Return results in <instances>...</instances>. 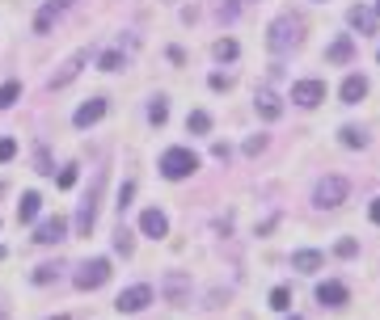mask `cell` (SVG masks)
Returning a JSON list of instances; mask_svg holds the SVG:
<instances>
[{"label": "cell", "instance_id": "obj_36", "mask_svg": "<svg viewBox=\"0 0 380 320\" xmlns=\"http://www.w3.org/2000/svg\"><path fill=\"white\" fill-rule=\"evenodd\" d=\"M39 173H55V169H51V160H47V152H43V148H39Z\"/></svg>", "mask_w": 380, "mask_h": 320}, {"label": "cell", "instance_id": "obj_34", "mask_svg": "<svg viewBox=\"0 0 380 320\" xmlns=\"http://www.w3.org/2000/svg\"><path fill=\"white\" fill-rule=\"evenodd\" d=\"M229 85H233V81H229L224 72H211V89H229Z\"/></svg>", "mask_w": 380, "mask_h": 320}, {"label": "cell", "instance_id": "obj_4", "mask_svg": "<svg viewBox=\"0 0 380 320\" xmlns=\"http://www.w3.org/2000/svg\"><path fill=\"white\" fill-rule=\"evenodd\" d=\"M101 173H97V182L89 185V194H85V202H81V211H76V232L81 236H89L94 232V224H97V198H101Z\"/></svg>", "mask_w": 380, "mask_h": 320}, {"label": "cell", "instance_id": "obj_11", "mask_svg": "<svg viewBox=\"0 0 380 320\" xmlns=\"http://www.w3.org/2000/svg\"><path fill=\"white\" fill-rule=\"evenodd\" d=\"M317 304H321V308H342V304H346V287H342V282H321V287H317Z\"/></svg>", "mask_w": 380, "mask_h": 320}, {"label": "cell", "instance_id": "obj_17", "mask_svg": "<svg viewBox=\"0 0 380 320\" xmlns=\"http://www.w3.org/2000/svg\"><path fill=\"white\" fill-rule=\"evenodd\" d=\"M165 295H169V304H182L186 299V291H190V282H186V274H165Z\"/></svg>", "mask_w": 380, "mask_h": 320}, {"label": "cell", "instance_id": "obj_1", "mask_svg": "<svg viewBox=\"0 0 380 320\" xmlns=\"http://www.w3.org/2000/svg\"><path fill=\"white\" fill-rule=\"evenodd\" d=\"M194 169H199V156H194L190 148H169V152L161 156V173H165L169 182H182Z\"/></svg>", "mask_w": 380, "mask_h": 320}, {"label": "cell", "instance_id": "obj_13", "mask_svg": "<svg viewBox=\"0 0 380 320\" xmlns=\"http://www.w3.org/2000/svg\"><path fill=\"white\" fill-rule=\"evenodd\" d=\"M68 4H72V0H47V4L39 9V17H34V30H39V34H47L51 21H55V17H59V13H64Z\"/></svg>", "mask_w": 380, "mask_h": 320}, {"label": "cell", "instance_id": "obj_21", "mask_svg": "<svg viewBox=\"0 0 380 320\" xmlns=\"http://www.w3.org/2000/svg\"><path fill=\"white\" fill-rule=\"evenodd\" d=\"M186 127H190V131H194V135H207V131H211V118H207L203 110H194V114H190V118H186Z\"/></svg>", "mask_w": 380, "mask_h": 320}, {"label": "cell", "instance_id": "obj_10", "mask_svg": "<svg viewBox=\"0 0 380 320\" xmlns=\"http://www.w3.org/2000/svg\"><path fill=\"white\" fill-rule=\"evenodd\" d=\"M101 114H106V97H89V101H85V105H81V110L72 114V123H76V127L85 131V127H94Z\"/></svg>", "mask_w": 380, "mask_h": 320}, {"label": "cell", "instance_id": "obj_7", "mask_svg": "<svg viewBox=\"0 0 380 320\" xmlns=\"http://www.w3.org/2000/svg\"><path fill=\"white\" fill-rule=\"evenodd\" d=\"M85 63H89V46H81L72 59H64V68L51 76V89H64V85H72V81L81 76V68H85Z\"/></svg>", "mask_w": 380, "mask_h": 320}, {"label": "cell", "instance_id": "obj_24", "mask_svg": "<svg viewBox=\"0 0 380 320\" xmlns=\"http://www.w3.org/2000/svg\"><path fill=\"white\" fill-rule=\"evenodd\" d=\"M165 118H169V105H165V97H156V101L148 105V123H156V127H161Z\"/></svg>", "mask_w": 380, "mask_h": 320}, {"label": "cell", "instance_id": "obj_38", "mask_svg": "<svg viewBox=\"0 0 380 320\" xmlns=\"http://www.w3.org/2000/svg\"><path fill=\"white\" fill-rule=\"evenodd\" d=\"M376 17H380V0H376Z\"/></svg>", "mask_w": 380, "mask_h": 320}, {"label": "cell", "instance_id": "obj_25", "mask_svg": "<svg viewBox=\"0 0 380 320\" xmlns=\"http://www.w3.org/2000/svg\"><path fill=\"white\" fill-rule=\"evenodd\" d=\"M338 135H342V143H346V148H364V143H368V135H364L359 127H342Z\"/></svg>", "mask_w": 380, "mask_h": 320}, {"label": "cell", "instance_id": "obj_9", "mask_svg": "<svg viewBox=\"0 0 380 320\" xmlns=\"http://www.w3.org/2000/svg\"><path fill=\"white\" fill-rule=\"evenodd\" d=\"M140 232H144V236H152V240H161V236L169 232V220H165V211L148 207V211L140 215Z\"/></svg>", "mask_w": 380, "mask_h": 320}, {"label": "cell", "instance_id": "obj_12", "mask_svg": "<svg viewBox=\"0 0 380 320\" xmlns=\"http://www.w3.org/2000/svg\"><path fill=\"white\" fill-rule=\"evenodd\" d=\"M64 232H68V224L55 215V220H43V224H39L34 240H39V244H59V240H64Z\"/></svg>", "mask_w": 380, "mask_h": 320}, {"label": "cell", "instance_id": "obj_27", "mask_svg": "<svg viewBox=\"0 0 380 320\" xmlns=\"http://www.w3.org/2000/svg\"><path fill=\"white\" fill-rule=\"evenodd\" d=\"M271 308H275V312H287V308H291V295H287V287H275V291H271Z\"/></svg>", "mask_w": 380, "mask_h": 320}, {"label": "cell", "instance_id": "obj_35", "mask_svg": "<svg viewBox=\"0 0 380 320\" xmlns=\"http://www.w3.org/2000/svg\"><path fill=\"white\" fill-rule=\"evenodd\" d=\"M338 257H355V240H338Z\"/></svg>", "mask_w": 380, "mask_h": 320}, {"label": "cell", "instance_id": "obj_42", "mask_svg": "<svg viewBox=\"0 0 380 320\" xmlns=\"http://www.w3.org/2000/svg\"><path fill=\"white\" fill-rule=\"evenodd\" d=\"M0 257H4V249H0Z\"/></svg>", "mask_w": 380, "mask_h": 320}, {"label": "cell", "instance_id": "obj_43", "mask_svg": "<svg viewBox=\"0 0 380 320\" xmlns=\"http://www.w3.org/2000/svg\"><path fill=\"white\" fill-rule=\"evenodd\" d=\"M376 59H380V51H376Z\"/></svg>", "mask_w": 380, "mask_h": 320}, {"label": "cell", "instance_id": "obj_16", "mask_svg": "<svg viewBox=\"0 0 380 320\" xmlns=\"http://www.w3.org/2000/svg\"><path fill=\"white\" fill-rule=\"evenodd\" d=\"M346 21H351L359 34H372V30H376V13H372V9H359V4L346 13Z\"/></svg>", "mask_w": 380, "mask_h": 320}, {"label": "cell", "instance_id": "obj_6", "mask_svg": "<svg viewBox=\"0 0 380 320\" xmlns=\"http://www.w3.org/2000/svg\"><path fill=\"white\" fill-rule=\"evenodd\" d=\"M106 278H110V262L106 257H94V262H85L76 270V287L81 291H97V287H106Z\"/></svg>", "mask_w": 380, "mask_h": 320}, {"label": "cell", "instance_id": "obj_5", "mask_svg": "<svg viewBox=\"0 0 380 320\" xmlns=\"http://www.w3.org/2000/svg\"><path fill=\"white\" fill-rule=\"evenodd\" d=\"M148 304H152V287H148V282H136V287L119 291V299H114V308L127 312V316H131V312H144Z\"/></svg>", "mask_w": 380, "mask_h": 320}, {"label": "cell", "instance_id": "obj_39", "mask_svg": "<svg viewBox=\"0 0 380 320\" xmlns=\"http://www.w3.org/2000/svg\"><path fill=\"white\" fill-rule=\"evenodd\" d=\"M0 320H4V308H0Z\"/></svg>", "mask_w": 380, "mask_h": 320}, {"label": "cell", "instance_id": "obj_18", "mask_svg": "<svg viewBox=\"0 0 380 320\" xmlns=\"http://www.w3.org/2000/svg\"><path fill=\"white\" fill-rule=\"evenodd\" d=\"M39 207H43V198H39L34 190H30V194H21V202H17V220H21V224H30V220L39 215Z\"/></svg>", "mask_w": 380, "mask_h": 320}, {"label": "cell", "instance_id": "obj_41", "mask_svg": "<svg viewBox=\"0 0 380 320\" xmlns=\"http://www.w3.org/2000/svg\"><path fill=\"white\" fill-rule=\"evenodd\" d=\"M287 320H300V316H287Z\"/></svg>", "mask_w": 380, "mask_h": 320}, {"label": "cell", "instance_id": "obj_40", "mask_svg": "<svg viewBox=\"0 0 380 320\" xmlns=\"http://www.w3.org/2000/svg\"><path fill=\"white\" fill-rule=\"evenodd\" d=\"M55 320H68V316H55Z\"/></svg>", "mask_w": 380, "mask_h": 320}, {"label": "cell", "instance_id": "obj_22", "mask_svg": "<svg viewBox=\"0 0 380 320\" xmlns=\"http://www.w3.org/2000/svg\"><path fill=\"white\" fill-rule=\"evenodd\" d=\"M17 97H21V85H17V81H9V85H0V110H9V105H13Z\"/></svg>", "mask_w": 380, "mask_h": 320}, {"label": "cell", "instance_id": "obj_28", "mask_svg": "<svg viewBox=\"0 0 380 320\" xmlns=\"http://www.w3.org/2000/svg\"><path fill=\"white\" fill-rule=\"evenodd\" d=\"M114 249H119L123 257H131V232H127V228H119V232H114Z\"/></svg>", "mask_w": 380, "mask_h": 320}, {"label": "cell", "instance_id": "obj_29", "mask_svg": "<svg viewBox=\"0 0 380 320\" xmlns=\"http://www.w3.org/2000/svg\"><path fill=\"white\" fill-rule=\"evenodd\" d=\"M262 148H266V135H249L245 139V156H258Z\"/></svg>", "mask_w": 380, "mask_h": 320}, {"label": "cell", "instance_id": "obj_14", "mask_svg": "<svg viewBox=\"0 0 380 320\" xmlns=\"http://www.w3.org/2000/svg\"><path fill=\"white\" fill-rule=\"evenodd\" d=\"M321 253L317 249H300V253H291V270H300V274H313V270H321Z\"/></svg>", "mask_w": 380, "mask_h": 320}, {"label": "cell", "instance_id": "obj_2", "mask_svg": "<svg viewBox=\"0 0 380 320\" xmlns=\"http://www.w3.org/2000/svg\"><path fill=\"white\" fill-rule=\"evenodd\" d=\"M300 30H304V21L291 17V13H284V17H275L266 43H271V51H291V46H300Z\"/></svg>", "mask_w": 380, "mask_h": 320}, {"label": "cell", "instance_id": "obj_8", "mask_svg": "<svg viewBox=\"0 0 380 320\" xmlns=\"http://www.w3.org/2000/svg\"><path fill=\"white\" fill-rule=\"evenodd\" d=\"M291 101L304 105V110H313V105L326 101V85H321V81H296V85H291Z\"/></svg>", "mask_w": 380, "mask_h": 320}, {"label": "cell", "instance_id": "obj_37", "mask_svg": "<svg viewBox=\"0 0 380 320\" xmlns=\"http://www.w3.org/2000/svg\"><path fill=\"white\" fill-rule=\"evenodd\" d=\"M368 215H372V224H380V198L372 202V211H368Z\"/></svg>", "mask_w": 380, "mask_h": 320}, {"label": "cell", "instance_id": "obj_23", "mask_svg": "<svg viewBox=\"0 0 380 320\" xmlns=\"http://www.w3.org/2000/svg\"><path fill=\"white\" fill-rule=\"evenodd\" d=\"M97 68H101V72H119V68H123V51H106V55L97 59Z\"/></svg>", "mask_w": 380, "mask_h": 320}, {"label": "cell", "instance_id": "obj_3", "mask_svg": "<svg viewBox=\"0 0 380 320\" xmlns=\"http://www.w3.org/2000/svg\"><path fill=\"white\" fill-rule=\"evenodd\" d=\"M346 194H351V185L342 182V177H321L317 190H313V202H317V207H342Z\"/></svg>", "mask_w": 380, "mask_h": 320}, {"label": "cell", "instance_id": "obj_33", "mask_svg": "<svg viewBox=\"0 0 380 320\" xmlns=\"http://www.w3.org/2000/svg\"><path fill=\"white\" fill-rule=\"evenodd\" d=\"M51 278H55V266H39L34 270V282H51Z\"/></svg>", "mask_w": 380, "mask_h": 320}, {"label": "cell", "instance_id": "obj_26", "mask_svg": "<svg viewBox=\"0 0 380 320\" xmlns=\"http://www.w3.org/2000/svg\"><path fill=\"white\" fill-rule=\"evenodd\" d=\"M237 51H241V46L233 43V38H220V43H216V59H224V63H229V59H237Z\"/></svg>", "mask_w": 380, "mask_h": 320}, {"label": "cell", "instance_id": "obj_20", "mask_svg": "<svg viewBox=\"0 0 380 320\" xmlns=\"http://www.w3.org/2000/svg\"><path fill=\"white\" fill-rule=\"evenodd\" d=\"M351 55H355V43H351V38H338V43H330V51H326L330 63H346Z\"/></svg>", "mask_w": 380, "mask_h": 320}, {"label": "cell", "instance_id": "obj_31", "mask_svg": "<svg viewBox=\"0 0 380 320\" xmlns=\"http://www.w3.org/2000/svg\"><path fill=\"white\" fill-rule=\"evenodd\" d=\"M17 156V143L13 139H0V160H13Z\"/></svg>", "mask_w": 380, "mask_h": 320}, {"label": "cell", "instance_id": "obj_15", "mask_svg": "<svg viewBox=\"0 0 380 320\" xmlns=\"http://www.w3.org/2000/svg\"><path fill=\"white\" fill-rule=\"evenodd\" d=\"M364 97H368V81H364V76H346V81H342V101H346V105H359Z\"/></svg>", "mask_w": 380, "mask_h": 320}, {"label": "cell", "instance_id": "obj_30", "mask_svg": "<svg viewBox=\"0 0 380 320\" xmlns=\"http://www.w3.org/2000/svg\"><path fill=\"white\" fill-rule=\"evenodd\" d=\"M59 185L68 190V185H76V165H68V169H59Z\"/></svg>", "mask_w": 380, "mask_h": 320}, {"label": "cell", "instance_id": "obj_32", "mask_svg": "<svg viewBox=\"0 0 380 320\" xmlns=\"http://www.w3.org/2000/svg\"><path fill=\"white\" fill-rule=\"evenodd\" d=\"M131 194H136V185L127 182L123 190H119V211H127V202H131Z\"/></svg>", "mask_w": 380, "mask_h": 320}, {"label": "cell", "instance_id": "obj_19", "mask_svg": "<svg viewBox=\"0 0 380 320\" xmlns=\"http://www.w3.org/2000/svg\"><path fill=\"white\" fill-rule=\"evenodd\" d=\"M258 110H262V118H271V123H275V118L284 114V105H279V97H275V93H271V89H262V93H258Z\"/></svg>", "mask_w": 380, "mask_h": 320}]
</instances>
